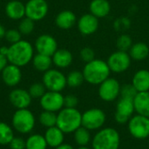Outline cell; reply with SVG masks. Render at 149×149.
Listing matches in <instances>:
<instances>
[{"instance_id": "d590c367", "label": "cell", "mask_w": 149, "mask_h": 149, "mask_svg": "<svg viewBox=\"0 0 149 149\" xmlns=\"http://www.w3.org/2000/svg\"><path fill=\"white\" fill-rule=\"evenodd\" d=\"M137 93H138V92L136 91V89L134 88V86L132 85V83L131 84H126V85H123L121 86V89H120V97L134 100Z\"/></svg>"}, {"instance_id": "9c48e42d", "label": "cell", "mask_w": 149, "mask_h": 149, "mask_svg": "<svg viewBox=\"0 0 149 149\" xmlns=\"http://www.w3.org/2000/svg\"><path fill=\"white\" fill-rule=\"evenodd\" d=\"M121 86L114 78H108L99 85L98 93L100 98L106 102L114 101L120 95Z\"/></svg>"}, {"instance_id": "ac0fdd59", "label": "cell", "mask_w": 149, "mask_h": 149, "mask_svg": "<svg viewBox=\"0 0 149 149\" xmlns=\"http://www.w3.org/2000/svg\"><path fill=\"white\" fill-rule=\"evenodd\" d=\"M5 14L12 20H21L25 16V4L18 0H11L5 5Z\"/></svg>"}, {"instance_id": "5bb4252c", "label": "cell", "mask_w": 149, "mask_h": 149, "mask_svg": "<svg viewBox=\"0 0 149 149\" xmlns=\"http://www.w3.org/2000/svg\"><path fill=\"white\" fill-rule=\"evenodd\" d=\"M35 49L38 53L52 57L58 50V43L52 35L42 34L35 41Z\"/></svg>"}, {"instance_id": "44dd1931", "label": "cell", "mask_w": 149, "mask_h": 149, "mask_svg": "<svg viewBox=\"0 0 149 149\" xmlns=\"http://www.w3.org/2000/svg\"><path fill=\"white\" fill-rule=\"evenodd\" d=\"M52 64L58 68H66L72 63L73 57L70 51L66 49H58L52 56Z\"/></svg>"}, {"instance_id": "30bf717a", "label": "cell", "mask_w": 149, "mask_h": 149, "mask_svg": "<svg viewBox=\"0 0 149 149\" xmlns=\"http://www.w3.org/2000/svg\"><path fill=\"white\" fill-rule=\"evenodd\" d=\"M134 112L135 109L134 100L120 97L116 105L114 119L116 122L120 125L127 124L129 120L134 115Z\"/></svg>"}, {"instance_id": "8fae6325", "label": "cell", "mask_w": 149, "mask_h": 149, "mask_svg": "<svg viewBox=\"0 0 149 149\" xmlns=\"http://www.w3.org/2000/svg\"><path fill=\"white\" fill-rule=\"evenodd\" d=\"M131 57L127 53V52L116 51L113 52L107 63L111 70V72L114 73H122L128 70L131 65Z\"/></svg>"}, {"instance_id": "7bdbcfd3", "label": "cell", "mask_w": 149, "mask_h": 149, "mask_svg": "<svg viewBox=\"0 0 149 149\" xmlns=\"http://www.w3.org/2000/svg\"><path fill=\"white\" fill-rule=\"evenodd\" d=\"M54 149H74V148H73V147H72V145H70V144L63 143V144H61L60 146H58V147L55 148Z\"/></svg>"}, {"instance_id": "4dcf8cb0", "label": "cell", "mask_w": 149, "mask_h": 149, "mask_svg": "<svg viewBox=\"0 0 149 149\" xmlns=\"http://www.w3.org/2000/svg\"><path fill=\"white\" fill-rule=\"evenodd\" d=\"M85 81L84 75L82 72L72 71L66 76V84L71 88H77L80 86Z\"/></svg>"}, {"instance_id": "9a60e30c", "label": "cell", "mask_w": 149, "mask_h": 149, "mask_svg": "<svg viewBox=\"0 0 149 149\" xmlns=\"http://www.w3.org/2000/svg\"><path fill=\"white\" fill-rule=\"evenodd\" d=\"M77 25L79 32L82 35L89 36L96 32L99 28V18L93 16L92 13H86L82 15L77 21Z\"/></svg>"}, {"instance_id": "60d3db41", "label": "cell", "mask_w": 149, "mask_h": 149, "mask_svg": "<svg viewBox=\"0 0 149 149\" xmlns=\"http://www.w3.org/2000/svg\"><path fill=\"white\" fill-rule=\"evenodd\" d=\"M8 64H9V61H8L7 57L0 54V72L6 67Z\"/></svg>"}, {"instance_id": "cb8c5ba5", "label": "cell", "mask_w": 149, "mask_h": 149, "mask_svg": "<svg viewBox=\"0 0 149 149\" xmlns=\"http://www.w3.org/2000/svg\"><path fill=\"white\" fill-rule=\"evenodd\" d=\"M90 13L98 18L106 17L111 10V4L107 0H93L89 5Z\"/></svg>"}, {"instance_id": "8d00e7d4", "label": "cell", "mask_w": 149, "mask_h": 149, "mask_svg": "<svg viewBox=\"0 0 149 149\" xmlns=\"http://www.w3.org/2000/svg\"><path fill=\"white\" fill-rule=\"evenodd\" d=\"M21 37H22V34L20 33V31L18 30L10 29V30H7L6 31L4 38L7 40V42L9 44L12 45V44H15V43L20 41L22 39Z\"/></svg>"}, {"instance_id": "6da1fadb", "label": "cell", "mask_w": 149, "mask_h": 149, "mask_svg": "<svg viewBox=\"0 0 149 149\" xmlns=\"http://www.w3.org/2000/svg\"><path fill=\"white\" fill-rule=\"evenodd\" d=\"M33 56L34 49L32 45L26 40L21 39L9 46L7 58L10 64L23 67L32 60Z\"/></svg>"}, {"instance_id": "5b68a950", "label": "cell", "mask_w": 149, "mask_h": 149, "mask_svg": "<svg viewBox=\"0 0 149 149\" xmlns=\"http://www.w3.org/2000/svg\"><path fill=\"white\" fill-rule=\"evenodd\" d=\"M12 127L22 134H27L32 132L36 124V119L33 113L28 108L17 109L11 119Z\"/></svg>"}, {"instance_id": "3957f363", "label": "cell", "mask_w": 149, "mask_h": 149, "mask_svg": "<svg viewBox=\"0 0 149 149\" xmlns=\"http://www.w3.org/2000/svg\"><path fill=\"white\" fill-rule=\"evenodd\" d=\"M65 134L74 133L82 126V113L77 108H62L57 113V125Z\"/></svg>"}, {"instance_id": "f546056e", "label": "cell", "mask_w": 149, "mask_h": 149, "mask_svg": "<svg viewBox=\"0 0 149 149\" xmlns=\"http://www.w3.org/2000/svg\"><path fill=\"white\" fill-rule=\"evenodd\" d=\"M38 120L40 124L46 127H52L57 125V113L50 111H43L38 117Z\"/></svg>"}, {"instance_id": "f35d334b", "label": "cell", "mask_w": 149, "mask_h": 149, "mask_svg": "<svg viewBox=\"0 0 149 149\" xmlns=\"http://www.w3.org/2000/svg\"><path fill=\"white\" fill-rule=\"evenodd\" d=\"M79 104V99L73 94H68L64 97V107L76 108Z\"/></svg>"}, {"instance_id": "603a6c76", "label": "cell", "mask_w": 149, "mask_h": 149, "mask_svg": "<svg viewBox=\"0 0 149 149\" xmlns=\"http://www.w3.org/2000/svg\"><path fill=\"white\" fill-rule=\"evenodd\" d=\"M134 104L137 114L149 118V91L138 93L134 99Z\"/></svg>"}, {"instance_id": "484cf974", "label": "cell", "mask_w": 149, "mask_h": 149, "mask_svg": "<svg viewBox=\"0 0 149 149\" xmlns=\"http://www.w3.org/2000/svg\"><path fill=\"white\" fill-rule=\"evenodd\" d=\"M32 65L34 68L42 72H45L49 69H51V66L52 65V57L44 55L41 53H37L33 56V58L31 60Z\"/></svg>"}, {"instance_id": "1f68e13d", "label": "cell", "mask_w": 149, "mask_h": 149, "mask_svg": "<svg viewBox=\"0 0 149 149\" xmlns=\"http://www.w3.org/2000/svg\"><path fill=\"white\" fill-rule=\"evenodd\" d=\"M34 28H35V22L32 19L25 17L20 20L17 30L20 31L22 35H30L34 31Z\"/></svg>"}, {"instance_id": "277c9868", "label": "cell", "mask_w": 149, "mask_h": 149, "mask_svg": "<svg viewBox=\"0 0 149 149\" xmlns=\"http://www.w3.org/2000/svg\"><path fill=\"white\" fill-rule=\"evenodd\" d=\"M93 149H119L120 135L113 127H102L92 138Z\"/></svg>"}, {"instance_id": "52a82bcc", "label": "cell", "mask_w": 149, "mask_h": 149, "mask_svg": "<svg viewBox=\"0 0 149 149\" xmlns=\"http://www.w3.org/2000/svg\"><path fill=\"white\" fill-rule=\"evenodd\" d=\"M129 134L137 140H145L149 137V118L134 114L127 122Z\"/></svg>"}, {"instance_id": "e0dca14e", "label": "cell", "mask_w": 149, "mask_h": 149, "mask_svg": "<svg viewBox=\"0 0 149 149\" xmlns=\"http://www.w3.org/2000/svg\"><path fill=\"white\" fill-rule=\"evenodd\" d=\"M1 74L3 82L10 87L17 86L22 79V72L20 67L10 63L1 72Z\"/></svg>"}, {"instance_id": "7a4b0ae2", "label": "cell", "mask_w": 149, "mask_h": 149, "mask_svg": "<svg viewBox=\"0 0 149 149\" xmlns=\"http://www.w3.org/2000/svg\"><path fill=\"white\" fill-rule=\"evenodd\" d=\"M82 72L85 81L91 85L99 86L109 78L111 70L106 61L95 58L86 63Z\"/></svg>"}, {"instance_id": "d6a6232c", "label": "cell", "mask_w": 149, "mask_h": 149, "mask_svg": "<svg viewBox=\"0 0 149 149\" xmlns=\"http://www.w3.org/2000/svg\"><path fill=\"white\" fill-rule=\"evenodd\" d=\"M133 45V40L127 34H121L119 36L116 41V46L119 51L127 52Z\"/></svg>"}, {"instance_id": "ab89813d", "label": "cell", "mask_w": 149, "mask_h": 149, "mask_svg": "<svg viewBox=\"0 0 149 149\" xmlns=\"http://www.w3.org/2000/svg\"><path fill=\"white\" fill-rule=\"evenodd\" d=\"M10 149H25V141L20 137H14L9 144Z\"/></svg>"}, {"instance_id": "ee69618b", "label": "cell", "mask_w": 149, "mask_h": 149, "mask_svg": "<svg viewBox=\"0 0 149 149\" xmlns=\"http://www.w3.org/2000/svg\"><path fill=\"white\" fill-rule=\"evenodd\" d=\"M5 33H6V30H5L4 26H3V24H0V40H1L2 38H4Z\"/></svg>"}, {"instance_id": "83f0119b", "label": "cell", "mask_w": 149, "mask_h": 149, "mask_svg": "<svg viewBox=\"0 0 149 149\" xmlns=\"http://www.w3.org/2000/svg\"><path fill=\"white\" fill-rule=\"evenodd\" d=\"M25 149H46L48 147L45 136L39 134L30 135L25 141Z\"/></svg>"}, {"instance_id": "f1b7e54d", "label": "cell", "mask_w": 149, "mask_h": 149, "mask_svg": "<svg viewBox=\"0 0 149 149\" xmlns=\"http://www.w3.org/2000/svg\"><path fill=\"white\" fill-rule=\"evenodd\" d=\"M14 137L13 128L7 123L0 121V145H9Z\"/></svg>"}, {"instance_id": "ba28073f", "label": "cell", "mask_w": 149, "mask_h": 149, "mask_svg": "<svg viewBox=\"0 0 149 149\" xmlns=\"http://www.w3.org/2000/svg\"><path fill=\"white\" fill-rule=\"evenodd\" d=\"M42 83L45 85L46 90L60 93L67 86L66 76L57 69H49L44 72Z\"/></svg>"}, {"instance_id": "d6986e66", "label": "cell", "mask_w": 149, "mask_h": 149, "mask_svg": "<svg viewBox=\"0 0 149 149\" xmlns=\"http://www.w3.org/2000/svg\"><path fill=\"white\" fill-rule=\"evenodd\" d=\"M77 21L75 13L69 10L60 11L55 18L56 25L61 30H69L72 28Z\"/></svg>"}, {"instance_id": "e575fe53", "label": "cell", "mask_w": 149, "mask_h": 149, "mask_svg": "<svg viewBox=\"0 0 149 149\" xmlns=\"http://www.w3.org/2000/svg\"><path fill=\"white\" fill-rule=\"evenodd\" d=\"M131 26V21L127 17H121L117 18L113 23V27L117 31H125Z\"/></svg>"}, {"instance_id": "8992f818", "label": "cell", "mask_w": 149, "mask_h": 149, "mask_svg": "<svg viewBox=\"0 0 149 149\" xmlns=\"http://www.w3.org/2000/svg\"><path fill=\"white\" fill-rule=\"evenodd\" d=\"M106 120L107 115L100 108H90L82 113V127L89 131H98L101 129Z\"/></svg>"}, {"instance_id": "f6af8a7d", "label": "cell", "mask_w": 149, "mask_h": 149, "mask_svg": "<svg viewBox=\"0 0 149 149\" xmlns=\"http://www.w3.org/2000/svg\"><path fill=\"white\" fill-rule=\"evenodd\" d=\"M77 149H93V148H88V147L86 146V147H79V148H78Z\"/></svg>"}, {"instance_id": "74e56055", "label": "cell", "mask_w": 149, "mask_h": 149, "mask_svg": "<svg viewBox=\"0 0 149 149\" xmlns=\"http://www.w3.org/2000/svg\"><path fill=\"white\" fill-rule=\"evenodd\" d=\"M79 57L82 59V61H84L85 63H88L95 59V52L93 50V48L89 46H86L81 49L79 52Z\"/></svg>"}, {"instance_id": "836d02e7", "label": "cell", "mask_w": 149, "mask_h": 149, "mask_svg": "<svg viewBox=\"0 0 149 149\" xmlns=\"http://www.w3.org/2000/svg\"><path fill=\"white\" fill-rule=\"evenodd\" d=\"M30 95L33 99H40L46 92V88L43 83H34L32 84L29 90H28Z\"/></svg>"}, {"instance_id": "2e32d148", "label": "cell", "mask_w": 149, "mask_h": 149, "mask_svg": "<svg viewBox=\"0 0 149 149\" xmlns=\"http://www.w3.org/2000/svg\"><path fill=\"white\" fill-rule=\"evenodd\" d=\"M31 100L32 98L29 92L21 88L13 89L9 94V100L10 104L17 109L28 108L31 103Z\"/></svg>"}, {"instance_id": "4316f807", "label": "cell", "mask_w": 149, "mask_h": 149, "mask_svg": "<svg viewBox=\"0 0 149 149\" xmlns=\"http://www.w3.org/2000/svg\"><path fill=\"white\" fill-rule=\"evenodd\" d=\"M91 131L86 129L84 127H79L74 133H73V138L75 143L79 147H86L89 143L92 142V136H91Z\"/></svg>"}, {"instance_id": "4fadbf2b", "label": "cell", "mask_w": 149, "mask_h": 149, "mask_svg": "<svg viewBox=\"0 0 149 149\" xmlns=\"http://www.w3.org/2000/svg\"><path fill=\"white\" fill-rule=\"evenodd\" d=\"M49 10L46 0H29L25 3V17L35 21L44 19Z\"/></svg>"}, {"instance_id": "7402d4cb", "label": "cell", "mask_w": 149, "mask_h": 149, "mask_svg": "<svg viewBox=\"0 0 149 149\" xmlns=\"http://www.w3.org/2000/svg\"><path fill=\"white\" fill-rule=\"evenodd\" d=\"M132 85L138 93L149 91V71L147 69H141L137 71L133 79Z\"/></svg>"}, {"instance_id": "b9f144b4", "label": "cell", "mask_w": 149, "mask_h": 149, "mask_svg": "<svg viewBox=\"0 0 149 149\" xmlns=\"http://www.w3.org/2000/svg\"><path fill=\"white\" fill-rule=\"evenodd\" d=\"M8 52H9V47L8 46H5V45H3L0 47V54L3 55V56H6L8 55Z\"/></svg>"}, {"instance_id": "d4e9b609", "label": "cell", "mask_w": 149, "mask_h": 149, "mask_svg": "<svg viewBox=\"0 0 149 149\" xmlns=\"http://www.w3.org/2000/svg\"><path fill=\"white\" fill-rule=\"evenodd\" d=\"M129 55L131 58L134 60H144L149 55L148 45L143 42H137L135 44H133L132 47L129 50Z\"/></svg>"}, {"instance_id": "7c38bea8", "label": "cell", "mask_w": 149, "mask_h": 149, "mask_svg": "<svg viewBox=\"0 0 149 149\" xmlns=\"http://www.w3.org/2000/svg\"><path fill=\"white\" fill-rule=\"evenodd\" d=\"M64 97L60 92L46 91L40 98V106L45 111L59 112L64 108Z\"/></svg>"}, {"instance_id": "ffe728a7", "label": "cell", "mask_w": 149, "mask_h": 149, "mask_svg": "<svg viewBox=\"0 0 149 149\" xmlns=\"http://www.w3.org/2000/svg\"><path fill=\"white\" fill-rule=\"evenodd\" d=\"M44 136L48 147L53 148L63 144L65 141V133L62 130H60L57 126L46 128Z\"/></svg>"}]
</instances>
